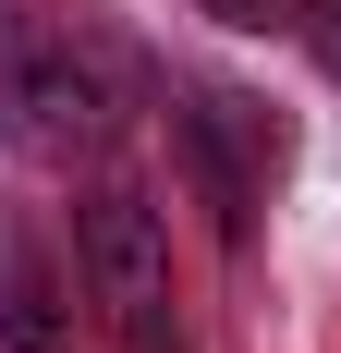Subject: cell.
<instances>
[{
  "label": "cell",
  "instance_id": "1",
  "mask_svg": "<svg viewBox=\"0 0 341 353\" xmlns=\"http://www.w3.org/2000/svg\"><path fill=\"white\" fill-rule=\"evenodd\" d=\"M135 98H146V61L98 12H12L0 25V134H12V159L98 171L135 134Z\"/></svg>",
  "mask_w": 341,
  "mask_h": 353
},
{
  "label": "cell",
  "instance_id": "2",
  "mask_svg": "<svg viewBox=\"0 0 341 353\" xmlns=\"http://www.w3.org/2000/svg\"><path fill=\"white\" fill-rule=\"evenodd\" d=\"M73 268H86V292L110 305L122 353H183V317H170V244H159V208H146V195L98 183V195L73 208Z\"/></svg>",
  "mask_w": 341,
  "mask_h": 353
},
{
  "label": "cell",
  "instance_id": "3",
  "mask_svg": "<svg viewBox=\"0 0 341 353\" xmlns=\"http://www.w3.org/2000/svg\"><path fill=\"white\" fill-rule=\"evenodd\" d=\"M170 146H183V171H195L207 219L220 232H256V208H269V171H280V122L256 98H232V85H195V98L170 110Z\"/></svg>",
  "mask_w": 341,
  "mask_h": 353
},
{
  "label": "cell",
  "instance_id": "4",
  "mask_svg": "<svg viewBox=\"0 0 341 353\" xmlns=\"http://www.w3.org/2000/svg\"><path fill=\"white\" fill-rule=\"evenodd\" d=\"M0 341L12 353H61V281H49L37 244H12V268H0Z\"/></svg>",
  "mask_w": 341,
  "mask_h": 353
},
{
  "label": "cell",
  "instance_id": "5",
  "mask_svg": "<svg viewBox=\"0 0 341 353\" xmlns=\"http://www.w3.org/2000/svg\"><path fill=\"white\" fill-rule=\"evenodd\" d=\"M293 25H305V49H317V73L341 85V0H293Z\"/></svg>",
  "mask_w": 341,
  "mask_h": 353
},
{
  "label": "cell",
  "instance_id": "6",
  "mask_svg": "<svg viewBox=\"0 0 341 353\" xmlns=\"http://www.w3.org/2000/svg\"><path fill=\"white\" fill-rule=\"evenodd\" d=\"M220 25H293V0H207Z\"/></svg>",
  "mask_w": 341,
  "mask_h": 353
}]
</instances>
